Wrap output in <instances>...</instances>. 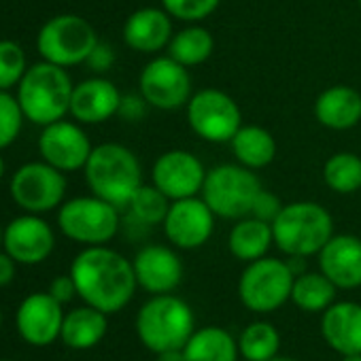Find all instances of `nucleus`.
Listing matches in <instances>:
<instances>
[{
	"instance_id": "obj_1",
	"label": "nucleus",
	"mask_w": 361,
	"mask_h": 361,
	"mask_svg": "<svg viewBox=\"0 0 361 361\" xmlns=\"http://www.w3.org/2000/svg\"><path fill=\"white\" fill-rule=\"evenodd\" d=\"M71 276L83 304L106 314L123 310L138 289L132 262L106 245L85 247L73 259Z\"/></svg>"
},
{
	"instance_id": "obj_2",
	"label": "nucleus",
	"mask_w": 361,
	"mask_h": 361,
	"mask_svg": "<svg viewBox=\"0 0 361 361\" xmlns=\"http://www.w3.org/2000/svg\"><path fill=\"white\" fill-rule=\"evenodd\" d=\"M85 183L94 196L126 209L132 196L142 188V168L134 151L119 142H102L92 149L83 168Z\"/></svg>"
},
{
	"instance_id": "obj_3",
	"label": "nucleus",
	"mask_w": 361,
	"mask_h": 361,
	"mask_svg": "<svg viewBox=\"0 0 361 361\" xmlns=\"http://www.w3.org/2000/svg\"><path fill=\"white\" fill-rule=\"evenodd\" d=\"M136 336L153 355L180 350L196 331L192 306L174 293L151 295L136 314Z\"/></svg>"
},
{
	"instance_id": "obj_4",
	"label": "nucleus",
	"mask_w": 361,
	"mask_h": 361,
	"mask_svg": "<svg viewBox=\"0 0 361 361\" xmlns=\"http://www.w3.org/2000/svg\"><path fill=\"white\" fill-rule=\"evenodd\" d=\"M75 83L66 68L39 62L28 66L24 79L18 85V100L28 121L35 126H49L54 121L64 119L71 113V98H73Z\"/></svg>"
},
{
	"instance_id": "obj_5",
	"label": "nucleus",
	"mask_w": 361,
	"mask_h": 361,
	"mask_svg": "<svg viewBox=\"0 0 361 361\" xmlns=\"http://www.w3.org/2000/svg\"><path fill=\"white\" fill-rule=\"evenodd\" d=\"M274 245L287 257H312L334 236V219L325 207L310 200L283 204L272 221Z\"/></svg>"
},
{
	"instance_id": "obj_6",
	"label": "nucleus",
	"mask_w": 361,
	"mask_h": 361,
	"mask_svg": "<svg viewBox=\"0 0 361 361\" xmlns=\"http://www.w3.org/2000/svg\"><path fill=\"white\" fill-rule=\"evenodd\" d=\"M262 190V180L255 170L236 161L211 168L207 172L200 196L217 217L243 219L251 215Z\"/></svg>"
},
{
	"instance_id": "obj_7",
	"label": "nucleus",
	"mask_w": 361,
	"mask_h": 361,
	"mask_svg": "<svg viewBox=\"0 0 361 361\" xmlns=\"http://www.w3.org/2000/svg\"><path fill=\"white\" fill-rule=\"evenodd\" d=\"M98 43L96 28L75 13H62L47 20L37 35L39 56L62 68L85 64Z\"/></svg>"
},
{
	"instance_id": "obj_8",
	"label": "nucleus",
	"mask_w": 361,
	"mask_h": 361,
	"mask_svg": "<svg viewBox=\"0 0 361 361\" xmlns=\"http://www.w3.org/2000/svg\"><path fill=\"white\" fill-rule=\"evenodd\" d=\"M295 274L287 259L262 257L243 270L238 279V298L243 306L257 314H270L291 300Z\"/></svg>"
},
{
	"instance_id": "obj_9",
	"label": "nucleus",
	"mask_w": 361,
	"mask_h": 361,
	"mask_svg": "<svg viewBox=\"0 0 361 361\" xmlns=\"http://www.w3.org/2000/svg\"><path fill=\"white\" fill-rule=\"evenodd\" d=\"M58 226L66 238L85 247H98L109 245L117 236L121 217L115 204L92 194L62 202Z\"/></svg>"
},
{
	"instance_id": "obj_10",
	"label": "nucleus",
	"mask_w": 361,
	"mask_h": 361,
	"mask_svg": "<svg viewBox=\"0 0 361 361\" xmlns=\"http://www.w3.org/2000/svg\"><path fill=\"white\" fill-rule=\"evenodd\" d=\"M188 121L196 136L207 142H230L243 128V113L236 100L217 90L207 87L196 92L188 102Z\"/></svg>"
},
{
	"instance_id": "obj_11",
	"label": "nucleus",
	"mask_w": 361,
	"mask_h": 361,
	"mask_svg": "<svg viewBox=\"0 0 361 361\" xmlns=\"http://www.w3.org/2000/svg\"><path fill=\"white\" fill-rule=\"evenodd\" d=\"M66 196V176L62 170L47 161H28L13 172L11 198L13 202L32 215L49 213L62 207Z\"/></svg>"
},
{
	"instance_id": "obj_12",
	"label": "nucleus",
	"mask_w": 361,
	"mask_h": 361,
	"mask_svg": "<svg viewBox=\"0 0 361 361\" xmlns=\"http://www.w3.org/2000/svg\"><path fill=\"white\" fill-rule=\"evenodd\" d=\"M138 90L145 104L157 111H178L194 96L190 68L170 56H157L142 68Z\"/></svg>"
},
{
	"instance_id": "obj_13",
	"label": "nucleus",
	"mask_w": 361,
	"mask_h": 361,
	"mask_svg": "<svg viewBox=\"0 0 361 361\" xmlns=\"http://www.w3.org/2000/svg\"><path fill=\"white\" fill-rule=\"evenodd\" d=\"M215 213L202 196L172 200L164 217V236L176 249L194 251L204 247L215 232Z\"/></svg>"
},
{
	"instance_id": "obj_14",
	"label": "nucleus",
	"mask_w": 361,
	"mask_h": 361,
	"mask_svg": "<svg viewBox=\"0 0 361 361\" xmlns=\"http://www.w3.org/2000/svg\"><path fill=\"white\" fill-rule=\"evenodd\" d=\"M207 172L209 170L204 168L202 159L192 151L170 149L155 159L151 168V180L170 200H183L200 196Z\"/></svg>"
},
{
	"instance_id": "obj_15",
	"label": "nucleus",
	"mask_w": 361,
	"mask_h": 361,
	"mask_svg": "<svg viewBox=\"0 0 361 361\" xmlns=\"http://www.w3.org/2000/svg\"><path fill=\"white\" fill-rule=\"evenodd\" d=\"M92 142L85 130L75 121H54L43 128L39 136V153L43 161L62 172H75L85 168L92 155Z\"/></svg>"
},
{
	"instance_id": "obj_16",
	"label": "nucleus",
	"mask_w": 361,
	"mask_h": 361,
	"mask_svg": "<svg viewBox=\"0 0 361 361\" xmlns=\"http://www.w3.org/2000/svg\"><path fill=\"white\" fill-rule=\"evenodd\" d=\"M62 304L49 291H37L22 300L16 312V327L24 342L32 346H49L60 340L64 323Z\"/></svg>"
},
{
	"instance_id": "obj_17",
	"label": "nucleus",
	"mask_w": 361,
	"mask_h": 361,
	"mask_svg": "<svg viewBox=\"0 0 361 361\" xmlns=\"http://www.w3.org/2000/svg\"><path fill=\"white\" fill-rule=\"evenodd\" d=\"M3 249L22 266L43 264L56 249V234L41 215L16 217L3 232Z\"/></svg>"
},
{
	"instance_id": "obj_18",
	"label": "nucleus",
	"mask_w": 361,
	"mask_h": 361,
	"mask_svg": "<svg viewBox=\"0 0 361 361\" xmlns=\"http://www.w3.org/2000/svg\"><path fill=\"white\" fill-rule=\"evenodd\" d=\"M134 274L140 289L151 295L172 293L183 281V262L172 247L166 245H147L134 259Z\"/></svg>"
},
{
	"instance_id": "obj_19",
	"label": "nucleus",
	"mask_w": 361,
	"mask_h": 361,
	"mask_svg": "<svg viewBox=\"0 0 361 361\" xmlns=\"http://www.w3.org/2000/svg\"><path fill=\"white\" fill-rule=\"evenodd\" d=\"M319 270L344 291L361 287V238L355 234H334L319 251Z\"/></svg>"
},
{
	"instance_id": "obj_20",
	"label": "nucleus",
	"mask_w": 361,
	"mask_h": 361,
	"mask_svg": "<svg viewBox=\"0 0 361 361\" xmlns=\"http://www.w3.org/2000/svg\"><path fill=\"white\" fill-rule=\"evenodd\" d=\"M123 96L117 85L104 77H92L75 85L71 98V115L75 121L96 126L119 113Z\"/></svg>"
},
{
	"instance_id": "obj_21",
	"label": "nucleus",
	"mask_w": 361,
	"mask_h": 361,
	"mask_svg": "<svg viewBox=\"0 0 361 361\" xmlns=\"http://www.w3.org/2000/svg\"><path fill=\"white\" fill-rule=\"evenodd\" d=\"M172 39V16L161 7H142L123 24V43L138 54H157L168 49Z\"/></svg>"
},
{
	"instance_id": "obj_22",
	"label": "nucleus",
	"mask_w": 361,
	"mask_h": 361,
	"mask_svg": "<svg viewBox=\"0 0 361 361\" xmlns=\"http://www.w3.org/2000/svg\"><path fill=\"white\" fill-rule=\"evenodd\" d=\"M321 336L338 355L361 353V304L334 302L321 312Z\"/></svg>"
},
{
	"instance_id": "obj_23",
	"label": "nucleus",
	"mask_w": 361,
	"mask_h": 361,
	"mask_svg": "<svg viewBox=\"0 0 361 361\" xmlns=\"http://www.w3.org/2000/svg\"><path fill=\"white\" fill-rule=\"evenodd\" d=\"M314 117L327 130H350L361 121V94L350 85H331L319 94Z\"/></svg>"
},
{
	"instance_id": "obj_24",
	"label": "nucleus",
	"mask_w": 361,
	"mask_h": 361,
	"mask_svg": "<svg viewBox=\"0 0 361 361\" xmlns=\"http://www.w3.org/2000/svg\"><path fill=\"white\" fill-rule=\"evenodd\" d=\"M106 331H109V314L90 304H83L64 314L60 340L73 350H87L100 344Z\"/></svg>"
},
{
	"instance_id": "obj_25",
	"label": "nucleus",
	"mask_w": 361,
	"mask_h": 361,
	"mask_svg": "<svg viewBox=\"0 0 361 361\" xmlns=\"http://www.w3.org/2000/svg\"><path fill=\"white\" fill-rule=\"evenodd\" d=\"M274 245V232L272 224L257 219L253 215H247L243 219H236L234 228L228 236V249L230 253L245 264H251L255 259H262L268 255L270 247Z\"/></svg>"
},
{
	"instance_id": "obj_26",
	"label": "nucleus",
	"mask_w": 361,
	"mask_h": 361,
	"mask_svg": "<svg viewBox=\"0 0 361 361\" xmlns=\"http://www.w3.org/2000/svg\"><path fill=\"white\" fill-rule=\"evenodd\" d=\"M185 361H238V338L219 325H207L192 334L183 346Z\"/></svg>"
},
{
	"instance_id": "obj_27",
	"label": "nucleus",
	"mask_w": 361,
	"mask_h": 361,
	"mask_svg": "<svg viewBox=\"0 0 361 361\" xmlns=\"http://www.w3.org/2000/svg\"><path fill=\"white\" fill-rule=\"evenodd\" d=\"M230 147L236 161L251 170L266 168L276 157V140L262 126H243L230 140Z\"/></svg>"
},
{
	"instance_id": "obj_28",
	"label": "nucleus",
	"mask_w": 361,
	"mask_h": 361,
	"mask_svg": "<svg viewBox=\"0 0 361 361\" xmlns=\"http://www.w3.org/2000/svg\"><path fill=\"white\" fill-rule=\"evenodd\" d=\"M213 49H215L213 35L207 28L192 24L183 30H178L176 35H172L166 51L178 64L192 68V66L204 64L213 56Z\"/></svg>"
},
{
	"instance_id": "obj_29",
	"label": "nucleus",
	"mask_w": 361,
	"mask_h": 361,
	"mask_svg": "<svg viewBox=\"0 0 361 361\" xmlns=\"http://www.w3.org/2000/svg\"><path fill=\"white\" fill-rule=\"evenodd\" d=\"M338 295V287L321 272H302L293 281L291 302L304 312H325Z\"/></svg>"
},
{
	"instance_id": "obj_30",
	"label": "nucleus",
	"mask_w": 361,
	"mask_h": 361,
	"mask_svg": "<svg viewBox=\"0 0 361 361\" xmlns=\"http://www.w3.org/2000/svg\"><path fill=\"white\" fill-rule=\"evenodd\" d=\"M240 357L251 361H270L281 350V334L270 321H253L238 336Z\"/></svg>"
},
{
	"instance_id": "obj_31",
	"label": "nucleus",
	"mask_w": 361,
	"mask_h": 361,
	"mask_svg": "<svg viewBox=\"0 0 361 361\" xmlns=\"http://www.w3.org/2000/svg\"><path fill=\"white\" fill-rule=\"evenodd\" d=\"M325 185L342 196L355 194L361 190V157L350 151L334 153L323 166Z\"/></svg>"
},
{
	"instance_id": "obj_32",
	"label": "nucleus",
	"mask_w": 361,
	"mask_h": 361,
	"mask_svg": "<svg viewBox=\"0 0 361 361\" xmlns=\"http://www.w3.org/2000/svg\"><path fill=\"white\" fill-rule=\"evenodd\" d=\"M170 198L164 196L155 185H145L132 196L130 204L126 207L130 211V217L136 224L142 226H157L164 224V217L170 209Z\"/></svg>"
},
{
	"instance_id": "obj_33",
	"label": "nucleus",
	"mask_w": 361,
	"mask_h": 361,
	"mask_svg": "<svg viewBox=\"0 0 361 361\" xmlns=\"http://www.w3.org/2000/svg\"><path fill=\"white\" fill-rule=\"evenodd\" d=\"M28 71L26 51L20 43L3 39L0 41V90L11 92L20 85Z\"/></svg>"
},
{
	"instance_id": "obj_34",
	"label": "nucleus",
	"mask_w": 361,
	"mask_h": 361,
	"mask_svg": "<svg viewBox=\"0 0 361 361\" xmlns=\"http://www.w3.org/2000/svg\"><path fill=\"white\" fill-rule=\"evenodd\" d=\"M24 119L26 115L22 111L18 96H13L7 90H0V151L18 140Z\"/></svg>"
},
{
	"instance_id": "obj_35",
	"label": "nucleus",
	"mask_w": 361,
	"mask_h": 361,
	"mask_svg": "<svg viewBox=\"0 0 361 361\" xmlns=\"http://www.w3.org/2000/svg\"><path fill=\"white\" fill-rule=\"evenodd\" d=\"M221 0H161V7L172 16V20L198 24L217 11Z\"/></svg>"
},
{
	"instance_id": "obj_36",
	"label": "nucleus",
	"mask_w": 361,
	"mask_h": 361,
	"mask_svg": "<svg viewBox=\"0 0 361 361\" xmlns=\"http://www.w3.org/2000/svg\"><path fill=\"white\" fill-rule=\"evenodd\" d=\"M281 209H283L281 200H279L276 196L268 194L266 190H262V192H259V196H257V200H255V204H253L251 215H253V217H257V219H264V221L272 224Z\"/></svg>"
},
{
	"instance_id": "obj_37",
	"label": "nucleus",
	"mask_w": 361,
	"mask_h": 361,
	"mask_svg": "<svg viewBox=\"0 0 361 361\" xmlns=\"http://www.w3.org/2000/svg\"><path fill=\"white\" fill-rule=\"evenodd\" d=\"M49 293H51L62 306L68 304V302H73L75 298H79L77 285H75L71 272H68V274H62V276H56V279L51 281V285H49Z\"/></svg>"
},
{
	"instance_id": "obj_38",
	"label": "nucleus",
	"mask_w": 361,
	"mask_h": 361,
	"mask_svg": "<svg viewBox=\"0 0 361 361\" xmlns=\"http://www.w3.org/2000/svg\"><path fill=\"white\" fill-rule=\"evenodd\" d=\"M113 62H115V54H113V49H111L109 45L98 43V45H96V49L92 51L90 60H87L85 64H90L96 73H104V71H109V68H111V64H113Z\"/></svg>"
},
{
	"instance_id": "obj_39",
	"label": "nucleus",
	"mask_w": 361,
	"mask_h": 361,
	"mask_svg": "<svg viewBox=\"0 0 361 361\" xmlns=\"http://www.w3.org/2000/svg\"><path fill=\"white\" fill-rule=\"evenodd\" d=\"M16 266H18V262L5 249H0V287H7L13 283Z\"/></svg>"
},
{
	"instance_id": "obj_40",
	"label": "nucleus",
	"mask_w": 361,
	"mask_h": 361,
	"mask_svg": "<svg viewBox=\"0 0 361 361\" xmlns=\"http://www.w3.org/2000/svg\"><path fill=\"white\" fill-rule=\"evenodd\" d=\"M157 361H185L183 348H180V350H166V353H159V355H157Z\"/></svg>"
},
{
	"instance_id": "obj_41",
	"label": "nucleus",
	"mask_w": 361,
	"mask_h": 361,
	"mask_svg": "<svg viewBox=\"0 0 361 361\" xmlns=\"http://www.w3.org/2000/svg\"><path fill=\"white\" fill-rule=\"evenodd\" d=\"M340 361H361V353H350V355H340Z\"/></svg>"
},
{
	"instance_id": "obj_42",
	"label": "nucleus",
	"mask_w": 361,
	"mask_h": 361,
	"mask_svg": "<svg viewBox=\"0 0 361 361\" xmlns=\"http://www.w3.org/2000/svg\"><path fill=\"white\" fill-rule=\"evenodd\" d=\"M5 176V159H3V155H0V178Z\"/></svg>"
},
{
	"instance_id": "obj_43",
	"label": "nucleus",
	"mask_w": 361,
	"mask_h": 361,
	"mask_svg": "<svg viewBox=\"0 0 361 361\" xmlns=\"http://www.w3.org/2000/svg\"><path fill=\"white\" fill-rule=\"evenodd\" d=\"M270 361H298V359H289V357H274V359H270Z\"/></svg>"
},
{
	"instance_id": "obj_44",
	"label": "nucleus",
	"mask_w": 361,
	"mask_h": 361,
	"mask_svg": "<svg viewBox=\"0 0 361 361\" xmlns=\"http://www.w3.org/2000/svg\"><path fill=\"white\" fill-rule=\"evenodd\" d=\"M3 232H5V230L0 228V249H3Z\"/></svg>"
},
{
	"instance_id": "obj_45",
	"label": "nucleus",
	"mask_w": 361,
	"mask_h": 361,
	"mask_svg": "<svg viewBox=\"0 0 361 361\" xmlns=\"http://www.w3.org/2000/svg\"><path fill=\"white\" fill-rule=\"evenodd\" d=\"M0 327H3V310H0Z\"/></svg>"
},
{
	"instance_id": "obj_46",
	"label": "nucleus",
	"mask_w": 361,
	"mask_h": 361,
	"mask_svg": "<svg viewBox=\"0 0 361 361\" xmlns=\"http://www.w3.org/2000/svg\"><path fill=\"white\" fill-rule=\"evenodd\" d=\"M0 361H18V359H0Z\"/></svg>"
},
{
	"instance_id": "obj_47",
	"label": "nucleus",
	"mask_w": 361,
	"mask_h": 361,
	"mask_svg": "<svg viewBox=\"0 0 361 361\" xmlns=\"http://www.w3.org/2000/svg\"><path fill=\"white\" fill-rule=\"evenodd\" d=\"M238 361H251V359H245V357H240V359H238Z\"/></svg>"
},
{
	"instance_id": "obj_48",
	"label": "nucleus",
	"mask_w": 361,
	"mask_h": 361,
	"mask_svg": "<svg viewBox=\"0 0 361 361\" xmlns=\"http://www.w3.org/2000/svg\"><path fill=\"white\" fill-rule=\"evenodd\" d=\"M359 5H361V0H359Z\"/></svg>"
}]
</instances>
